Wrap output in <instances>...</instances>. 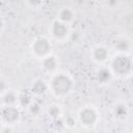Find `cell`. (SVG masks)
Segmentation results:
<instances>
[{"label":"cell","mask_w":133,"mask_h":133,"mask_svg":"<svg viewBox=\"0 0 133 133\" xmlns=\"http://www.w3.org/2000/svg\"><path fill=\"white\" fill-rule=\"evenodd\" d=\"M49 86L56 96H65L73 88V80L69 75L60 73L51 79Z\"/></svg>","instance_id":"obj_1"},{"label":"cell","mask_w":133,"mask_h":133,"mask_svg":"<svg viewBox=\"0 0 133 133\" xmlns=\"http://www.w3.org/2000/svg\"><path fill=\"white\" fill-rule=\"evenodd\" d=\"M111 70L119 76H125L133 70V60L126 54H117L111 60Z\"/></svg>","instance_id":"obj_2"},{"label":"cell","mask_w":133,"mask_h":133,"mask_svg":"<svg viewBox=\"0 0 133 133\" xmlns=\"http://www.w3.org/2000/svg\"><path fill=\"white\" fill-rule=\"evenodd\" d=\"M51 43L49 42L48 38L44 37V36H39L37 38H35L31 45V50L32 53L39 58H46L47 56H49L50 52H51Z\"/></svg>","instance_id":"obj_3"},{"label":"cell","mask_w":133,"mask_h":133,"mask_svg":"<svg viewBox=\"0 0 133 133\" xmlns=\"http://www.w3.org/2000/svg\"><path fill=\"white\" fill-rule=\"evenodd\" d=\"M1 118L3 123H5L7 126L12 125L17 123L20 118V111L19 109L12 105V106H3L1 110Z\"/></svg>","instance_id":"obj_4"},{"label":"cell","mask_w":133,"mask_h":133,"mask_svg":"<svg viewBox=\"0 0 133 133\" xmlns=\"http://www.w3.org/2000/svg\"><path fill=\"white\" fill-rule=\"evenodd\" d=\"M79 119L82 125L91 127L98 121V113L92 107H85L79 112Z\"/></svg>","instance_id":"obj_5"},{"label":"cell","mask_w":133,"mask_h":133,"mask_svg":"<svg viewBox=\"0 0 133 133\" xmlns=\"http://www.w3.org/2000/svg\"><path fill=\"white\" fill-rule=\"evenodd\" d=\"M51 34L56 39H63L69 34V27L65 23L55 20L51 25Z\"/></svg>","instance_id":"obj_6"},{"label":"cell","mask_w":133,"mask_h":133,"mask_svg":"<svg viewBox=\"0 0 133 133\" xmlns=\"http://www.w3.org/2000/svg\"><path fill=\"white\" fill-rule=\"evenodd\" d=\"M1 101L3 106H12L17 102H19V95H17L14 90H6L1 95Z\"/></svg>","instance_id":"obj_7"},{"label":"cell","mask_w":133,"mask_h":133,"mask_svg":"<svg viewBox=\"0 0 133 133\" xmlns=\"http://www.w3.org/2000/svg\"><path fill=\"white\" fill-rule=\"evenodd\" d=\"M91 56L97 62H103L108 58V51L103 46H97L92 49Z\"/></svg>","instance_id":"obj_8"},{"label":"cell","mask_w":133,"mask_h":133,"mask_svg":"<svg viewBox=\"0 0 133 133\" xmlns=\"http://www.w3.org/2000/svg\"><path fill=\"white\" fill-rule=\"evenodd\" d=\"M49 87H50V86L46 83L45 80L38 79V80H36V81L33 82V84H32V86H31V92H32L33 95L41 96V95L45 94V92L48 90Z\"/></svg>","instance_id":"obj_9"},{"label":"cell","mask_w":133,"mask_h":133,"mask_svg":"<svg viewBox=\"0 0 133 133\" xmlns=\"http://www.w3.org/2000/svg\"><path fill=\"white\" fill-rule=\"evenodd\" d=\"M57 20H59L62 23L68 24L69 22H71L74 18V11L70 8V7H62L58 14H57Z\"/></svg>","instance_id":"obj_10"},{"label":"cell","mask_w":133,"mask_h":133,"mask_svg":"<svg viewBox=\"0 0 133 133\" xmlns=\"http://www.w3.org/2000/svg\"><path fill=\"white\" fill-rule=\"evenodd\" d=\"M114 48L116 51L119 52V54H124L125 52H128L130 49V42L126 37H118L114 42Z\"/></svg>","instance_id":"obj_11"},{"label":"cell","mask_w":133,"mask_h":133,"mask_svg":"<svg viewBox=\"0 0 133 133\" xmlns=\"http://www.w3.org/2000/svg\"><path fill=\"white\" fill-rule=\"evenodd\" d=\"M42 64H43V68H44L47 72H53V71L56 70L57 64H58V61H57L56 57L49 55V56H47L46 58L43 59Z\"/></svg>","instance_id":"obj_12"},{"label":"cell","mask_w":133,"mask_h":133,"mask_svg":"<svg viewBox=\"0 0 133 133\" xmlns=\"http://www.w3.org/2000/svg\"><path fill=\"white\" fill-rule=\"evenodd\" d=\"M111 76H112V74H111L110 70L105 69V68L100 69V70L97 72V75H96L97 80H98L100 83H106V82H108V81L111 79Z\"/></svg>","instance_id":"obj_13"},{"label":"cell","mask_w":133,"mask_h":133,"mask_svg":"<svg viewBox=\"0 0 133 133\" xmlns=\"http://www.w3.org/2000/svg\"><path fill=\"white\" fill-rule=\"evenodd\" d=\"M19 103L22 105V106H27L29 107V105L32 103L31 102V97L30 95L27 92V91H22L20 95H19Z\"/></svg>","instance_id":"obj_14"},{"label":"cell","mask_w":133,"mask_h":133,"mask_svg":"<svg viewBox=\"0 0 133 133\" xmlns=\"http://www.w3.org/2000/svg\"><path fill=\"white\" fill-rule=\"evenodd\" d=\"M114 115L117 116V117H125L128 113V109H127V106L124 105V104H117L115 107H114Z\"/></svg>","instance_id":"obj_15"},{"label":"cell","mask_w":133,"mask_h":133,"mask_svg":"<svg viewBox=\"0 0 133 133\" xmlns=\"http://www.w3.org/2000/svg\"><path fill=\"white\" fill-rule=\"evenodd\" d=\"M60 112H61V111H60L59 106H57V105H51V106H49L48 114H49L50 117L56 119V118H58V117L60 116Z\"/></svg>","instance_id":"obj_16"},{"label":"cell","mask_w":133,"mask_h":133,"mask_svg":"<svg viewBox=\"0 0 133 133\" xmlns=\"http://www.w3.org/2000/svg\"><path fill=\"white\" fill-rule=\"evenodd\" d=\"M41 108H42V107L39 106V104H37V103H35V102H32V103L29 105V107H28L30 113L33 114V115L38 114V113L41 112V110H42Z\"/></svg>","instance_id":"obj_17"},{"label":"cell","mask_w":133,"mask_h":133,"mask_svg":"<svg viewBox=\"0 0 133 133\" xmlns=\"http://www.w3.org/2000/svg\"><path fill=\"white\" fill-rule=\"evenodd\" d=\"M65 125H66L68 127H70V128L74 127V126L76 125L75 118H74V117H72V116H69V117H66V119H65Z\"/></svg>","instance_id":"obj_18"},{"label":"cell","mask_w":133,"mask_h":133,"mask_svg":"<svg viewBox=\"0 0 133 133\" xmlns=\"http://www.w3.org/2000/svg\"><path fill=\"white\" fill-rule=\"evenodd\" d=\"M27 4L28 5H31L32 7H37L38 5H42L43 4V2H41V1H30V2H27Z\"/></svg>","instance_id":"obj_19"},{"label":"cell","mask_w":133,"mask_h":133,"mask_svg":"<svg viewBox=\"0 0 133 133\" xmlns=\"http://www.w3.org/2000/svg\"><path fill=\"white\" fill-rule=\"evenodd\" d=\"M0 84H1V87H0V91H1V95H2V94H4V92L6 91V89H5V82H4L3 80H1Z\"/></svg>","instance_id":"obj_20"},{"label":"cell","mask_w":133,"mask_h":133,"mask_svg":"<svg viewBox=\"0 0 133 133\" xmlns=\"http://www.w3.org/2000/svg\"><path fill=\"white\" fill-rule=\"evenodd\" d=\"M1 133H11V129H10L8 126H5V127L2 128Z\"/></svg>","instance_id":"obj_21"}]
</instances>
